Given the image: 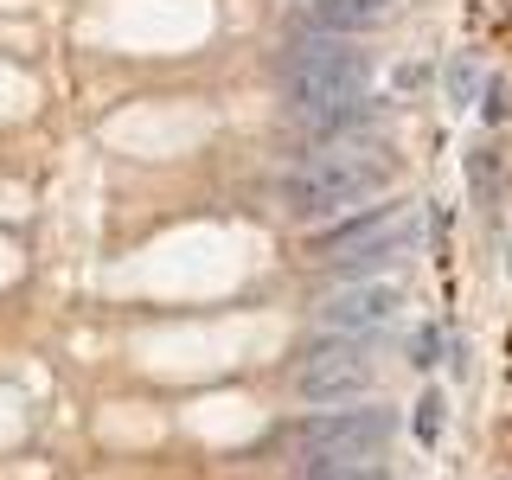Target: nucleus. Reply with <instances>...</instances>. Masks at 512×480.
I'll return each mask as SVG.
<instances>
[{
    "instance_id": "423d86ee",
    "label": "nucleus",
    "mask_w": 512,
    "mask_h": 480,
    "mask_svg": "<svg viewBox=\"0 0 512 480\" xmlns=\"http://www.w3.org/2000/svg\"><path fill=\"white\" fill-rule=\"evenodd\" d=\"M397 308H404V282H397V276H359V282H340L327 301H320V327L359 340V333L384 327Z\"/></svg>"
},
{
    "instance_id": "f257e3e1",
    "label": "nucleus",
    "mask_w": 512,
    "mask_h": 480,
    "mask_svg": "<svg viewBox=\"0 0 512 480\" xmlns=\"http://www.w3.org/2000/svg\"><path fill=\"white\" fill-rule=\"evenodd\" d=\"M391 186V167L365 148H340V154H320V160H301L295 173L282 180V212L295 224H320V218H340L352 205L378 199Z\"/></svg>"
},
{
    "instance_id": "20e7f679",
    "label": "nucleus",
    "mask_w": 512,
    "mask_h": 480,
    "mask_svg": "<svg viewBox=\"0 0 512 480\" xmlns=\"http://www.w3.org/2000/svg\"><path fill=\"white\" fill-rule=\"evenodd\" d=\"M416 250V212H378V218H359L346 231L327 237V256L352 276H372V269H391L397 256Z\"/></svg>"
},
{
    "instance_id": "39448f33",
    "label": "nucleus",
    "mask_w": 512,
    "mask_h": 480,
    "mask_svg": "<svg viewBox=\"0 0 512 480\" xmlns=\"http://www.w3.org/2000/svg\"><path fill=\"white\" fill-rule=\"evenodd\" d=\"M384 442H391V416L372 410V404L365 410H327L301 429L308 461H359V455H378Z\"/></svg>"
},
{
    "instance_id": "f03ea898",
    "label": "nucleus",
    "mask_w": 512,
    "mask_h": 480,
    "mask_svg": "<svg viewBox=\"0 0 512 480\" xmlns=\"http://www.w3.org/2000/svg\"><path fill=\"white\" fill-rule=\"evenodd\" d=\"M365 84H372V58L359 45H346L340 32L333 39H301L288 52V109L301 122L346 103V96H365Z\"/></svg>"
},
{
    "instance_id": "6e6552de",
    "label": "nucleus",
    "mask_w": 512,
    "mask_h": 480,
    "mask_svg": "<svg viewBox=\"0 0 512 480\" xmlns=\"http://www.w3.org/2000/svg\"><path fill=\"white\" fill-rule=\"evenodd\" d=\"M384 7L391 0H308V20L327 26V32H359V26L384 20Z\"/></svg>"
},
{
    "instance_id": "0eeeda50",
    "label": "nucleus",
    "mask_w": 512,
    "mask_h": 480,
    "mask_svg": "<svg viewBox=\"0 0 512 480\" xmlns=\"http://www.w3.org/2000/svg\"><path fill=\"white\" fill-rule=\"evenodd\" d=\"M378 122H384V103H378V96H346V103L308 116V135L314 141H340V148H365L359 135H372Z\"/></svg>"
},
{
    "instance_id": "7ed1b4c3",
    "label": "nucleus",
    "mask_w": 512,
    "mask_h": 480,
    "mask_svg": "<svg viewBox=\"0 0 512 480\" xmlns=\"http://www.w3.org/2000/svg\"><path fill=\"white\" fill-rule=\"evenodd\" d=\"M295 391L308 397V404H352V397L372 391V352L352 340V333L320 340L308 359L295 365Z\"/></svg>"
},
{
    "instance_id": "9d476101",
    "label": "nucleus",
    "mask_w": 512,
    "mask_h": 480,
    "mask_svg": "<svg viewBox=\"0 0 512 480\" xmlns=\"http://www.w3.org/2000/svg\"><path fill=\"white\" fill-rule=\"evenodd\" d=\"M416 442H429V448L442 442V391H429L423 404H416Z\"/></svg>"
},
{
    "instance_id": "1a4fd4ad",
    "label": "nucleus",
    "mask_w": 512,
    "mask_h": 480,
    "mask_svg": "<svg viewBox=\"0 0 512 480\" xmlns=\"http://www.w3.org/2000/svg\"><path fill=\"white\" fill-rule=\"evenodd\" d=\"M308 480H391L378 455H359V461H308Z\"/></svg>"
}]
</instances>
